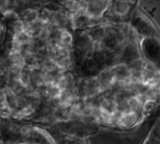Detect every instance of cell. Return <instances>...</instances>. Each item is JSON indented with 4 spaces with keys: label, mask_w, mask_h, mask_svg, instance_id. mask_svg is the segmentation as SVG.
Returning a JSON list of instances; mask_svg holds the SVG:
<instances>
[{
    "label": "cell",
    "mask_w": 160,
    "mask_h": 144,
    "mask_svg": "<svg viewBox=\"0 0 160 144\" xmlns=\"http://www.w3.org/2000/svg\"><path fill=\"white\" fill-rule=\"evenodd\" d=\"M0 144H58L54 130L0 115Z\"/></svg>",
    "instance_id": "1"
},
{
    "label": "cell",
    "mask_w": 160,
    "mask_h": 144,
    "mask_svg": "<svg viewBox=\"0 0 160 144\" xmlns=\"http://www.w3.org/2000/svg\"><path fill=\"white\" fill-rule=\"evenodd\" d=\"M142 144H160V115L152 124Z\"/></svg>",
    "instance_id": "2"
}]
</instances>
